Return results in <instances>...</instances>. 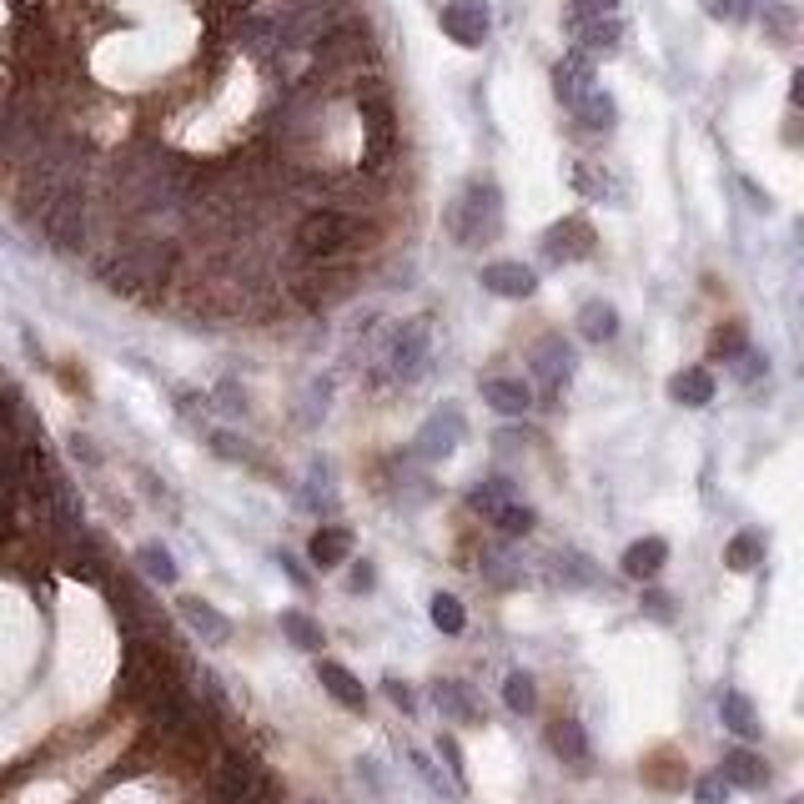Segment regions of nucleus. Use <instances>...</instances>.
<instances>
[{"label": "nucleus", "mask_w": 804, "mask_h": 804, "mask_svg": "<svg viewBox=\"0 0 804 804\" xmlns=\"http://www.w3.org/2000/svg\"><path fill=\"white\" fill-rule=\"evenodd\" d=\"M358 111H362V176H382L398 156V106L382 76L358 81Z\"/></svg>", "instance_id": "nucleus-1"}, {"label": "nucleus", "mask_w": 804, "mask_h": 804, "mask_svg": "<svg viewBox=\"0 0 804 804\" xmlns=\"http://www.w3.org/2000/svg\"><path fill=\"white\" fill-rule=\"evenodd\" d=\"M368 221L342 207H317L297 221V257L302 261H348L368 241Z\"/></svg>", "instance_id": "nucleus-2"}, {"label": "nucleus", "mask_w": 804, "mask_h": 804, "mask_svg": "<svg viewBox=\"0 0 804 804\" xmlns=\"http://www.w3.org/2000/svg\"><path fill=\"white\" fill-rule=\"evenodd\" d=\"M447 231H453L457 247H488L503 237V192L488 176H473L463 186V196L447 212Z\"/></svg>", "instance_id": "nucleus-3"}, {"label": "nucleus", "mask_w": 804, "mask_h": 804, "mask_svg": "<svg viewBox=\"0 0 804 804\" xmlns=\"http://www.w3.org/2000/svg\"><path fill=\"white\" fill-rule=\"evenodd\" d=\"M427 362H433V322L427 317L388 327V338H382V378L418 382L427 372Z\"/></svg>", "instance_id": "nucleus-4"}, {"label": "nucleus", "mask_w": 804, "mask_h": 804, "mask_svg": "<svg viewBox=\"0 0 804 804\" xmlns=\"http://www.w3.org/2000/svg\"><path fill=\"white\" fill-rule=\"evenodd\" d=\"M172 267H176V247H172V241L142 237V241H131V247L116 257L111 287H116V292H156V287L172 277Z\"/></svg>", "instance_id": "nucleus-5"}, {"label": "nucleus", "mask_w": 804, "mask_h": 804, "mask_svg": "<svg viewBox=\"0 0 804 804\" xmlns=\"http://www.w3.org/2000/svg\"><path fill=\"white\" fill-rule=\"evenodd\" d=\"M467 423H463V408L457 402H443V408H433L423 423V433H418L413 453L423 457V463H443V457L457 453V443H463Z\"/></svg>", "instance_id": "nucleus-6"}, {"label": "nucleus", "mask_w": 804, "mask_h": 804, "mask_svg": "<svg viewBox=\"0 0 804 804\" xmlns=\"http://www.w3.org/2000/svg\"><path fill=\"white\" fill-rule=\"evenodd\" d=\"M574 348H568L564 338H544L538 348H533V358H528V368H533V382L544 388V398L554 402L558 392L574 382Z\"/></svg>", "instance_id": "nucleus-7"}, {"label": "nucleus", "mask_w": 804, "mask_h": 804, "mask_svg": "<svg viewBox=\"0 0 804 804\" xmlns=\"http://www.w3.org/2000/svg\"><path fill=\"white\" fill-rule=\"evenodd\" d=\"M594 247H598V237H594V227H588L584 217H564V221H554V227L544 231V257L554 261V267L594 257Z\"/></svg>", "instance_id": "nucleus-8"}, {"label": "nucleus", "mask_w": 804, "mask_h": 804, "mask_svg": "<svg viewBox=\"0 0 804 804\" xmlns=\"http://www.w3.org/2000/svg\"><path fill=\"white\" fill-rule=\"evenodd\" d=\"M437 21H443L447 41L467 45V51L488 41V25H493V21H488V6H483V0H447Z\"/></svg>", "instance_id": "nucleus-9"}, {"label": "nucleus", "mask_w": 804, "mask_h": 804, "mask_svg": "<svg viewBox=\"0 0 804 804\" xmlns=\"http://www.w3.org/2000/svg\"><path fill=\"white\" fill-rule=\"evenodd\" d=\"M478 282H483V292L508 297V302H523V297L538 292V272L523 267V261H488Z\"/></svg>", "instance_id": "nucleus-10"}, {"label": "nucleus", "mask_w": 804, "mask_h": 804, "mask_svg": "<svg viewBox=\"0 0 804 804\" xmlns=\"http://www.w3.org/2000/svg\"><path fill=\"white\" fill-rule=\"evenodd\" d=\"M554 91H558V101H564L568 111L578 106V101L594 91V55H584V51H568L564 61L554 65Z\"/></svg>", "instance_id": "nucleus-11"}, {"label": "nucleus", "mask_w": 804, "mask_h": 804, "mask_svg": "<svg viewBox=\"0 0 804 804\" xmlns=\"http://www.w3.org/2000/svg\"><path fill=\"white\" fill-rule=\"evenodd\" d=\"M483 402H488L493 413H503V418H523L533 408V382H523V378H488V382H483Z\"/></svg>", "instance_id": "nucleus-12"}, {"label": "nucleus", "mask_w": 804, "mask_h": 804, "mask_svg": "<svg viewBox=\"0 0 804 804\" xmlns=\"http://www.w3.org/2000/svg\"><path fill=\"white\" fill-rule=\"evenodd\" d=\"M719 719H724V729L734 734V740H744V744L760 740V714H754V699L740 694V689H724V694H719Z\"/></svg>", "instance_id": "nucleus-13"}, {"label": "nucleus", "mask_w": 804, "mask_h": 804, "mask_svg": "<svg viewBox=\"0 0 804 804\" xmlns=\"http://www.w3.org/2000/svg\"><path fill=\"white\" fill-rule=\"evenodd\" d=\"M663 564H669V544H663V538H633V544L623 548V574H629L633 584L659 578Z\"/></svg>", "instance_id": "nucleus-14"}, {"label": "nucleus", "mask_w": 804, "mask_h": 804, "mask_svg": "<svg viewBox=\"0 0 804 804\" xmlns=\"http://www.w3.org/2000/svg\"><path fill=\"white\" fill-rule=\"evenodd\" d=\"M764 554H770V533L764 528H740L724 544V568H734V574H754V568L764 564Z\"/></svg>", "instance_id": "nucleus-15"}, {"label": "nucleus", "mask_w": 804, "mask_h": 804, "mask_svg": "<svg viewBox=\"0 0 804 804\" xmlns=\"http://www.w3.org/2000/svg\"><path fill=\"white\" fill-rule=\"evenodd\" d=\"M317 679H322V689L338 699L342 709H358V714L368 709V689H362V679L352 674V669H342V663L322 659V663H317Z\"/></svg>", "instance_id": "nucleus-16"}, {"label": "nucleus", "mask_w": 804, "mask_h": 804, "mask_svg": "<svg viewBox=\"0 0 804 804\" xmlns=\"http://www.w3.org/2000/svg\"><path fill=\"white\" fill-rule=\"evenodd\" d=\"M433 704L443 709L447 719H457V724H478V719H483L478 694H473L463 679H437V684H433Z\"/></svg>", "instance_id": "nucleus-17"}, {"label": "nucleus", "mask_w": 804, "mask_h": 804, "mask_svg": "<svg viewBox=\"0 0 804 804\" xmlns=\"http://www.w3.org/2000/svg\"><path fill=\"white\" fill-rule=\"evenodd\" d=\"M568 35L578 41L584 55H609V51H619V41H623V21L619 16H594V21L574 25Z\"/></svg>", "instance_id": "nucleus-18"}, {"label": "nucleus", "mask_w": 804, "mask_h": 804, "mask_svg": "<svg viewBox=\"0 0 804 804\" xmlns=\"http://www.w3.org/2000/svg\"><path fill=\"white\" fill-rule=\"evenodd\" d=\"M719 774H724L729 790H764V784H770V764H764V754H754V750H729Z\"/></svg>", "instance_id": "nucleus-19"}, {"label": "nucleus", "mask_w": 804, "mask_h": 804, "mask_svg": "<svg viewBox=\"0 0 804 804\" xmlns=\"http://www.w3.org/2000/svg\"><path fill=\"white\" fill-rule=\"evenodd\" d=\"M352 554V528H342V523H327V528L312 533V544H307V558H312V568H338L348 564Z\"/></svg>", "instance_id": "nucleus-20"}, {"label": "nucleus", "mask_w": 804, "mask_h": 804, "mask_svg": "<svg viewBox=\"0 0 804 804\" xmlns=\"http://www.w3.org/2000/svg\"><path fill=\"white\" fill-rule=\"evenodd\" d=\"M578 338L604 348V342L619 338V307L614 302H584L578 307Z\"/></svg>", "instance_id": "nucleus-21"}, {"label": "nucleus", "mask_w": 804, "mask_h": 804, "mask_svg": "<svg viewBox=\"0 0 804 804\" xmlns=\"http://www.w3.org/2000/svg\"><path fill=\"white\" fill-rule=\"evenodd\" d=\"M182 619L192 623V629L202 633L207 643H227V639H231V619H227V614L212 609L207 598H182Z\"/></svg>", "instance_id": "nucleus-22"}, {"label": "nucleus", "mask_w": 804, "mask_h": 804, "mask_svg": "<svg viewBox=\"0 0 804 804\" xmlns=\"http://www.w3.org/2000/svg\"><path fill=\"white\" fill-rule=\"evenodd\" d=\"M548 750H554L564 764H588L584 724H578V719H554V724H548Z\"/></svg>", "instance_id": "nucleus-23"}, {"label": "nucleus", "mask_w": 804, "mask_h": 804, "mask_svg": "<svg viewBox=\"0 0 804 804\" xmlns=\"http://www.w3.org/2000/svg\"><path fill=\"white\" fill-rule=\"evenodd\" d=\"M669 398L684 402V408H704V402H714V372H709V368L674 372V382H669Z\"/></svg>", "instance_id": "nucleus-24"}, {"label": "nucleus", "mask_w": 804, "mask_h": 804, "mask_svg": "<svg viewBox=\"0 0 804 804\" xmlns=\"http://www.w3.org/2000/svg\"><path fill=\"white\" fill-rule=\"evenodd\" d=\"M554 578L564 588H594L598 584V564L588 554H578V548H564V554H554Z\"/></svg>", "instance_id": "nucleus-25"}, {"label": "nucleus", "mask_w": 804, "mask_h": 804, "mask_svg": "<svg viewBox=\"0 0 804 804\" xmlns=\"http://www.w3.org/2000/svg\"><path fill=\"white\" fill-rule=\"evenodd\" d=\"M574 116H578V126H588V131H614V121H619V106H614V96L609 91H588L584 101L574 106Z\"/></svg>", "instance_id": "nucleus-26"}, {"label": "nucleus", "mask_w": 804, "mask_h": 804, "mask_svg": "<svg viewBox=\"0 0 804 804\" xmlns=\"http://www.w3.org/2000/svg\"><path fill=\"white\" fill-rule=\"evenodd\" d=\"M513 498H518V488H513L508 478H483V483L467 488V508L483 513V518H493V513H498L503 503H513Z\"/></svg>", "instance_id": "nucleus-27"}, {"label": "nucleus", "mask_w": 804, "mask_h": 804, "mask_svg": "<svg viewBox=\"0 0 804 804\" xmlns=\"http://www.w3.org/2000/svg\"><path fill=\"white\" fill-rule=\"evenodd\" d=\"M282 633H287V643H297L302 653H317L322 649V629H317V619L312 614H302V609H282Z\"/></svg>", "instance_id": "nucleus-28"}, {"label": "nucleus", "mask_w": 804, "mask_h": 804, "mask_svg": "<svg viewBox=\"0 0 804 804\" xmlns=\"http://www.w3.org/2000/svg\"><path fill=\"white\" fill-rule=\"evenodd\" d=\"M503 704H508L513 714H533V709H538V684H533L528 669H513V674L503 679Z\"/></svg>", "instance_id": "nucleus-29"}, {"label": "nucleus", "mask_w": 804, "mask_h": 804, "mask_svg": "<svg viewBox=\"0 0 804 804\" xmlns=\"http://www.w3.org/2000/svg\"><path fill=\"white\" fill-rule=\"evenodd\" d=\"M493 528H498L503 538H523V533L538 528V513H533L523 498H513V503H503V508L493 513Z\"/></svg>", "instance_id": "nucleus-30"}, {"label": "nucleus", "mask_w": 804, "mask_h": 804, "mask_svg": "<svg viewBox=\"0 0 804 804\" xmlns=\"http://www.w3.org/2000/svg\"><path fill=\"white\" fill-rule=\"evenodd\" d=\"M427 614H433V623L447 633V639H457V633L467 629V609H463V598H457V594H433Z\"/></svg>", "instance_id": "nucleus-31"}, {"label": "nucleus", "mask_w": 804, "mask_h": 804, "mask_svg": "<svg viewBox=\"0 0 804 804\" xmlns=\"http://www.w3.org/2000/svg\"><path fill=\"white\" fill-rule=\"evenodd\" d=\"M483 578H488V584H498V588H513V584H523V568L513 564L508 548L493 544V548H483Z\"/></svg>", "instance_id": "nucleus-32"}, {"label": "nucleus", "mask_w": 804, "mask_h": 804, "mask_svg": "<svg viewBox=\"0 0 804 804\" xmlns=\"http://www.w3.org/2000/svg\"><path fill=\"white\" fill-rule=\"evenodd\" d=\"M332 478H327V463H312V478H307V488H302V508L307 513H327L332 508Z\"/></svg>", "instance_id": "nucleus-33"}, {"label": "nucleus", "mask_w": 804, "mask_h": 804, "mask_svg": "<svg viewBox=\"0 0 804 804\" xmlns=\"http://www.w3.org/2000/svg\"><path fill=\"white\" fill-rule=\"evenodd\" d=\"M136 564H142V568H146V578H156V584H176V578H182V574H176V558L166 554L162 544H142Z\"/></svg>", "instance_id": "nucleus-34"}, {"label": "nucleus", "mask_w": 804, "mask_h": 804, "mask_svg": "<svg viewBox=\"0 0 804 804\" xmlns=\"http://www.w3.org/2000/svg\"><path fill=\"white\" fill-rule=\"evenodd\" d=\"M594 16H619V0H568L564 25H568V31H574V25L594 21Z\"/></svg>", "instance_id": "nucleus-35"}, {"label": "nucleus", "mask_w": 804, "mask_h": 804, "mask_svg": "<svg viewBox=\"0 0 804 804\" xmlns=\"http://www.w3.org/2000/svg\"><path fill=\"white\" fill-rule=\"evenodd\" d=\"M437 754H443L447 774H453V794H463V784H467V770H463V750H457V740H453V734H437Z\"/></svg>", "instance_id": "nucleus-36"}, {"label": "nucleus", "mask_w": 804, "mask_h": 804, "mask_svg": "<svg viewBox=\"0 0 804 804\" xmlns=\"http://www.w3.org/2000/svg\"><path fill=\"white\" fill-rule=\"evenodd\" d=\"M574 186H578L584 196H614V192H609V172H598V166H588V162L574 166Z\"/></svg>", "instance_id": "nucleus-37"}, {"label": "nucleus", "mask_w": 804, "mask_h": 804, "mask_svg": "<svg viewBox=\"0 0 804 804\" xmlns=\"http://www.w3.org/2000/svg\"><path fill=\"white\" fill-rule=\"evenodd\" d=\"M744 352H750V342H744V332L740 327H724L714 338V358H724V362H740Z\"/></svg>", "instance_id": "nucleus-38"}, {"label": "nucleus", "mask_w": 804, "mask_h": 804, "mask_svg": "<svg viewBox=\"0 0 804 804\" xmlns=\"http://www.w3.org/2000/svg\"><path fill=\"white\" fill-rule=\"evenodd\" d=\"M694 804H729V784H724V774H704V780L694 784Z\"/></svg>", "instance_id": "nucleus-39"}, {"label": "nucleus", "mask_w": 804, "mask_h": 804, "mask_svg": "<svg viewBox=\"0 0 804 804\" xmlns=\"http://www.w3.org/2000/svg\"><path fill=\"white\" fill-rule=\"evenodd\" d=\"M382 694H388L392 704L402 709V714H418V699H413V689L402 684V679H392V674H388V679H382Z\"/></svg>", "instance_id": "nucleus-40"}, {"label": "nucleus", "mask_w": 804, "mask_h": 804, "mask_svg": "<svg viewBox=\"0 0 804 804\" xmlns=\"http://www.w3.org/2000/svg\"><path fill=\"white\" fill-rule=\"evenodd\" d=\"M643 614H653L659 623H669L674 619V598L659 594V588H643Z\"/></svg>", "instance_id": "nucleus-41"}, {"label": "nucleus", "mask_w": 804, "mask_h": 804, "mask_svg": "<svg viewBox=\"0 0 804 804\" xmlns=\"http://www.w3.org/2000/svg\"><path fill=\"white\" fill-rule=\"evenodd\" d=\"M734 368H740V378H744V382H754V378H764V372H770V362H764L760 352L750 348V352H744L740 362H734Z\"/></svg>", "instance_id": "nucleus-42"}, {"label": "nucleus", "mask_w": 804, "mask_h": 804, "mask_svg": "<svg viewBox=\"0 0 804 804\" xmlns=\"http://www.w3.org/2000/svg\"><path fill=\"white\" fill-rule=\"evenodd\" d=\"M372 584H378V568H372V564H358V568H352V578H348L352 594H372Z\"/></svg>", "instance_id": "nucleus-43"}, {"label": "nucleus", "mask_w": 804, "mask_h": 804, "mask_svg": "<svg viewBox=\"0 0 804 804\" xmlns=\"http://www.w3.org/2000/svg\"><path fill=\"white\" fill-rule=\"evenodd\" d=\"M277 568H282V574H287V578H292V584H297V588H307V568H302V564H297V558H292V554H287V548H282V554H277Z\"/></svg>", "instance_id": "nucleus-44"}, {"label": "nucleus", "mask_w": 804, "mask_h": 804, "mask_svg": "<svg viewBox=\"0 0 804 804\" xmlns=\"http://www.w3.org/2000/svg\"><path fill=\"white\" fill-rule=\"evenodd\" d=\"M221 408H227V413H241V408H247V398L237 392V382H221Z\"/></svg>", "instance_id": "nucleus-45"}, {"label": "nucleus", "mask_w": 804, "mask_h": 804, "mask_svg": "<svg viewBox=\"0 0 804 804\" xmlns=\"http://www.w3.org/2000/svg\"><path fill=\"white\" fill-rule=\"evenodd\" d=\"M413 764H418V774H423V780L433 784V790H443V774H437L433 764H427V760H423V754H418V750H413Z\"/></svg>", "instance_id": "nucleus-46"}, {"label": "nucleus", "mask_w": 804, "mask_h": 804, "mask_svg": "<svg viewBox=\"0 0 804 804\" xmlns=\"http://www.w3.org/2000/svg\"><path fill=\"white\" fill-rule=\"evenodd\" d=\"M704 16H714V21H724V16H734V0H704Z\"/></svg>", "instance_id": "nucleus-47"}, {"label": "nucleus", "mask_w": 804, "mask_h": 804, "mask_svg": "<svg viewBox=\"0 0 804 804\" xmlns=\"http://www.w3.org/2000/svg\"><path fill=\"white\" fill-rule=\"evenodd\" d=\"M790 804H800V800H790Z\"/></svg>", "instance_id": "nucleus-48"}]
</instances>
